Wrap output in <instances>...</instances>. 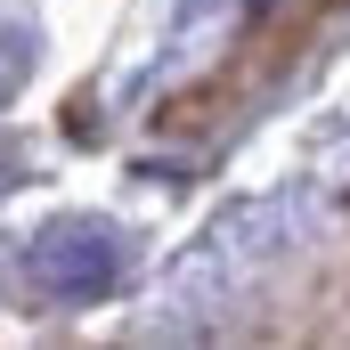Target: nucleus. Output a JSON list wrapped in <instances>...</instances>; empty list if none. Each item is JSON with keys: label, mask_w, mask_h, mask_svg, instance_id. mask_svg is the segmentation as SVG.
<instances>
[{"label": "nucleus", "mask_w": 350, "mask_h": 350, "mask_svg": "<svg viewBox=\"0 0 350 350\" xmlns=\"http://www.w3.org/2000/svg\"><path fill=\"white\" fill-rule=\"evenodd\" d=\"M237 82H245V66H220V74H204V82L172 90V98L155 106V131H204V122H212V106H228V98H237Z\"/></svg>", "instance_id": "f257e3e1"}]
</instances>
